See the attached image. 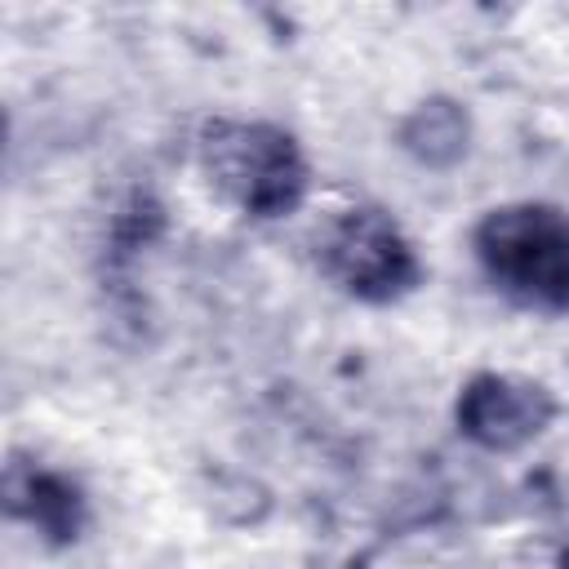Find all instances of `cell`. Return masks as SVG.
Here are the masks:
<instances>
[{"label": "cell", "instance_id": "cell-1", "mask_svg": "<svg viewBox=\"0 0 569 569\" xmlns=\"http://www.w3.org/2000/svg\"><path fill=\"white\" fill-rule=\"evenodd\" d=\"M196 164L204 182L244 218L276 222L302 209L311 164L302 142L271 120L213 116L196 129Z\"/></svg>", "mask_w": 569, "mask_h": 569}, {"label": "cell", "instance_id": "cell-2", "mask_svg": "<svg viewBox=\"0 0 569 569\" xmlns=\"http://www.w3.org/2000/svg\"><path fill=\"white\" fill-rule=\"evenodd\" d=\"M471 253L485 280L520 311H569V213L547 200H507L476 218Z\"/></svg>", "mask_w": 569, "mask_h": 569}, {"label": "cell", "instance_id": "cell-3", "mask_svg": "<svg viewBox=\"0 0 569 569\" xmlns=\"http://www.w3.org/2000/svg\"><path fill=\"white\" fill-rule=\"evenodd\" d=\"M316 262L338 293L365 307H391L422 284V258L413 240L378 204H351L333 213L316 236Z\"/></svg>", "mask_w": 569, "mask_h": 569}, {"label": "cell", "instance_id": "cell-4", "mask_svg": "<svg viewBox=\"0 0 569 569\" xmlns=\"http://www.w3.org/2000/svg\"><path fill=\"white\" fill-rule=\"evenodd\" d=\"M556 413H560V400L547 382L498 373V369L471 373L453 400L458 436L485 453H520L525 445L547 436Z\"/></svg>", "mask_w": 569, "mask_h": 569}, {"label": "cell", "instance_id": "cell-5", "mask_svg": "<svg viewBox=\"0 0 569 569\" xmlns=\"http://www.w3.org/2000/svg\"><path fill=\"white\" fill-rule=\"evenodd\" d=\"M4 516L27 525L44 547H71L89 529V493L71 471H58L40 458L13 453L4 462Z\"/></svg>", "mask_w": 569, "mask_h": 569}, {"label": "cell", "instance_id": "cell-6", "mask_svg": "<svg viewBox=\"0 0 569 569\" xmlns=\"http://www.w3.org/2000/svg\"><path fill=\"white\" fill-rule=\"evenodd\" d=\"M471 133V111L449 93H431L400 116L396 147L422 169H453L458 160H467Z\"/></svg>", "mask_w": 569, "mask_h": 569}, {"label": "cell", "instance_id": "cell-7", "mask_svg": "<svg viewBox=\"0 0 569 569\" xmlns=\"http://www.w3.org/2000/svg\"><path fill=\"white\" fill-rule=\"evenodd\" d=\"M556 569H569V542L556 551Z\"/></svg>", "mask_w": 569, "mask_h": 569}]
</instances>
